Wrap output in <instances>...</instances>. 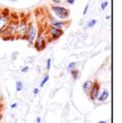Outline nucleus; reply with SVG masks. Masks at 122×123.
I'll list each match as a JSON object with an SVG mask.
<instances>
[{
  "label": "nucleus",
  "instance_id": "1",
  "mask_svg": "<svg viewBox=\"0 0 122 123\" xmlns=\"http://www.w3.org/2000/svg\"><path fill=\"white\" fill-rule=\"evenodd\" d=\"M18 23H19V18L18 17H14L11 16L10 22L8 23L6 30L1 33L0 36H2L4 40H15L16 38V33H17V27H18Z\"/></svg>",
  "mask_w": 122,
  "mask_h": 123
},
{
  "label": "nucleus",
  "instance_id": "2",
  "mask_svg": "<svg viewBox=\"0 0 122 123\" xmlns=\"http://www.w3.org/2000/svg\"><path fill=\"white\" fill-rule=\"evenodd\" d=\"M51 12L60 20H68L70 17V10L62 5H53L51 7Z\"/></svg>",
  "mask_w": 122,
  "mask_h": 123
},
{
  "label": "nucleus",
  "instance_id": "3",
  "mask_svg": "<svg viewBox=\"0 0 122 123\" xmlns=\"http://www.w3.org/2000/svg\"><path fill=\"white\" fill-rule=\"evenodd\" d=\"M49 42H50V40H49L48 35H46V32L43 30H40L39 35H37L36 40L34 42L33 46L36 49L37 51H43V50L46 48V45H48Z\"/></svg>",
  "mask_w": 122,
  "mask_h": 123
},
{
  "label": "nucleus",
  "instance_id": "4",
  "mask_svg": "<svg viewBox=\"0 0 122 123\" xmlns=\"http://www.w3.org/2000/svg\"><path fill=\"white\" fill-rule=\"evenodd\" d=\"M39 32H40V27L37 24L31 22L30 26H28V30H27V33L25 35V40L27 41V43L30 45H33L35 40H36L37 35H39Z\"/></svg>",
  "mask_w": 122,
  "mask_h": 123
},
{
  "label": "nucleus",
  "instance_id": "5",
  "mask_svg": "<svg viewBox=\"0 0 122 123\" xmlns=\"http://www.w3.org/2000/svg\"><path fill=\"white\" fill-rule=\"evenodd\" d=\"M30 19L27 17H23L22 19H19L18 27H17V33H16V38H25V35L27 33L28 26H30Z\"/></svg>",
  "mask_w": 122,
  "mask_h": 123
},
{
  "label": "nucleus",
  "instance_id": "6",
  "mask_svg": "<svg viewBox=\"0 0 122 123\" xmlns=\"http://www.w3.org/2000/svg\"><path fill=\"white\" fill-rule=\"evenodd\" d=\"M45 32H46V35H48V37L50 41H56V40L61 37L63 34V30L57 28V27L51 26V25H49L48 30L45 31Z\"/></svg>",
  "mask_w": 122,
  "mask_h": 123
},
{
  "label": "nucleus",
  "instance_id": "7",
  "mask_svg": "<svg viewBox=\"0 0 122 123\" xmlns=\"http://www.w3.org/2000/svg\"><path fill=\"white\" fill-rule=\"evenodd\" d=\"M10 18H11V15L9 14V11H7V10L0 11V35L6 30L8 23L10 22Z\"/></svg>",
  "mask_w": 122,
  "mask_h": 123
},
{
  "label": "nucleus",
  "instance_id": "8",
  "mask_svg": "<svg viewBox=\"0 0 122 123\" xmlns=\"http://www.w3.org/2000/svg\"><path fill=\"white\" fill-rule=\"evenodd\" d=\"M48 20L51 26H54L57 28H60V30H64L69 25V20H60V19L53 18V17H49Z\"/></svg>",
  "mask_w": 122,
  "mask_h": 123
},
{
  "label": "nucleus",
  "instance_id": "9",
  "mask_svg": "<svg viewBox=\"0 0 122 123\" xmlns=\"http://www.w3.org/2000/svg\"><path fill=\"white\" fill-rule=\"evenodd\" d=\"M100 92H101L100 82L94 81V84H93V86H92V88H90V89H89V92H88V96H89V98H90V101H93V102L96 101L97 96H98V94H100Z\"/></svg>",
  "mask_w": 122,
  "mask_h": 123
},
{
  "label": "nucleus",
  "instance_id": "10",
  "mask_svg": "<svg viewBox=\"0 0 122 123\" xmlns=\"http://www.w3.org/2000/svg\"><path fill=\"white\" fill-rule=\"evenodd\" d=\"M109 97H110V93H109V90H107V89H103L102 92H100V94H98V96H97L96 101L101 102V103H104V102H106L107 99H109Z\"/></svg>",
  "mask_w": 122,
  "mask_h": 123
},
{
  "label": "nucleus",
  "instance_id": "11",
  "mask_svg": "<svg viewBox=\"0 0 122 123\" xmlns=\"http://www.w3.org/2000/svg\"><path fill=\"white\" fill-rule=\"evenodd\" d=\"M93 84H94V81H93V80H89V79H87L86 81H84V84H83V90H84V93L88 94L89 89L92 88Z\"/></svg>",
  "mask_w": 122,
  "mask_h": 123
},
{
  "label": "nucleus",
  "instance_id": "12",
  "mask_svg": "<svg viewBox=\"0 0 122 123\" xmlns=\"http://www.w3.org/2000/svg\"><path fill=\"white\" fill-rule=\"evenodd\" d=\"M70 74H71V77L74 80H77L79 77H80V71L78 70V69H72L70 70Z\"/></svg>",
  "mask_w": 122,
  "mask_h": 123
},
{
  "label": "nucleus",
  "instance_id": "13",
  "mask_svg": "<svg viewBox=\"0 0 122 123\" xmlns=\"http://www.w3.org/2000/svg\"><path fill=\"white\" fill-rule=\"evenodd\" d=\"M23 87H24V84H23V81H16V90L17 92H22L23 90Z\"/></svg>",
  "mask_w": 122,
  "mask_h": 123
},
{
  "label": "nucleus",
  "instance_id": "14",
  "mask_svg": "<svg viewBox=\"0 0 122 123\" xmlns=\"http://www.w3.org/2000/svg\"><path fill=\"white\" fill-rule=\"evenodd\" d=\"M96 24H97V19H90V20L87 23V27H89V28H90V27H94Z\"/></svg>",
  "mask_w": 122,
  "mask_h": 123
},
{
  "label": "nucleus",
  "instance_id": "15",
  "mask_svg": "<svg viewBox=\"0 0 122 123\" xmlns=\"http://www.w3.org/2000/svg\"><path fill=\"white\" fill-rule=\"evenodd\" d=\"M48 80H49V75H45L44 78L42 79V81L40 82V87H41V88H42V87H44V85L48 82Z\"/></svg>",
  "mask_w": 122,
  "mask_h": 123
},
{
  "label": "nucleus",
  "instance_id": "16",
  "mask_svg": "<svg viewBox=\"0 0 122 123\" xmlns=\"http://www.w3.org/2000/svg\"><path fill=\"white\" fill-rule=\"evenodd\" d=\"M77 66H78L77 62H70V63L68 64V69H69V70H72V69H77Z\"/></svg>",
  "mask_w": 122,
  "mask_h": 123
},
{
  "label": "nucleus",
  "instance_id": "17",
  "mask_svg": "<svg viewBox=\"0 0 122 123\" xmlns=\"http://www.w3.org/2000/svg\"><path fill=\"white\" fill-rule=\"evenodd\" d=\"M51 66H52V59L51 58H49V59L46 60V64H45L46 70H50V69H51Z\"/></svg>",
  "mask_w": 122,
  "mask_h": 123
},
{
  "label": "nucleus",
  "instance_id": "18",
  "mask_svg": "<svg viewBox=\"0 0 122 123\" xmlns=\"http://www.w3.org/2000/svg\"><path fill=\"white\" fill-rule=\"evenodd\" d=\"M107 6H109V1H107V0L103 1V2L101 4V10H104V9H106Z\"/></svg>",
  "mask_w": 122,
  "mask_h": 123
},
{
  "label": "nucleus",
  "instance_id": "19",
  "mask_svg": "<svg viewBox=\"0 0 122 123\" xmlns=\"http://www.w3.org/2000/svg\"><path fill=\"white\" fill-rule=\"evenodd\" d=\"M88 9H89V5L87 4L85 6V8H84V11H83V15L85 16V15H87V12H88Z\"/></svg>",
  "mask_w": 122,
  "mask_h": 123
},
{
  "label": "nucleus",
  "instance_id": "20",
  "mask_svg": "<svg viewBox=\"0 0 122 123\" xmlns=\"http://www.w3.org/2000/svg\"><path fill=\"white\" fill-rule=\"evenodd\" d=\"M28 70H30V67H28V66H25V67L22 68V72H23V74H26V72H28Z\"/></svg>",
  "mask_w": 122,
  "mask_h": 123
},
{
  "label": "nucleus",
  "instance_id": "21",
  "mask_svg": "<svg viewBox=\"0 0 122 123\" xmlns=\"http://www.w3.org/2000/svg\"><path fill=\"white\" fill-rule=\"evenodd\" d=\"M64 2H66L67 5H74L75 2H76V0H64Z\"/></svg>",
  "mask_w": 122,
  "mask_h": 123
},
{
  "label": "nucleus",
  "instance_id": "22",
  "mask_svg": "<svg viewBox=\"0 0 122 123\" xmlns=\"http://www.w3.org/2000/svg\"><path fill=\"white\" fill-rule=\"evenodd\" d=\"M52 4L54 5H61V2H62V0H51Z\"/></svg>",
  "mask_w": 122,
  "mask_h": 123
},
{
  "label": "nucleus",
  "instance_id": "23",
  "mask_svg": "<svg viewBox=\"0 0 122 123\" xmlns=\"http://www.w3.org/2000/svg\"><path fill=\"white\" fill-rule=\"evenodd\" d=\"M39 93H40V89H39V88H34V89H33V94L35 95V96H36Z\"/></svg>",
  "mask_w": 122,
  "mask_h": 123
},
{
  "label": "nucleus",
  "instance_id": "24",
  "mask_svg": "<svg viewBox=\"0 0 122 123\" xmlns=\"http://www.w3.org/2000/svg\"><path fill=\"white\" fill-rule=\"evenodd\" d=\"M16 107H17V103H13L10 105V108H16Z\"/></svg>",
  "mask_w": 122,
  "mask_h": 123
},
{
  "label": "nucleus",
  "instance_id": "25",
  "mask_svg": "<svg viewBox=\"0 0 122 123\" xmlns=\"http://www.w3.org/2000/svg\"><path fill=\"white\" fill-rule=\"evenodd\" d=\"M2 108H4V104H2V102H1V99H0V112H1Z\"/></svg>",
  "mask_w": 122,
  "mask_h": 123
},
{
  "label": "nucleus",
  "instance_id": "26",
  "mask_svg": "<svg viewBox=\"0 0 122 123\" xmlns=\"http://www.w3.org/2000/svg\"><path fill=\"white\" fill-rule=\"evenodd\" d=\"M36 123H41V117H37L36 119Z\"/></svg>",
  "mask_w": 122,
  "mask_h": 123
},
{
  "label": "nucleus",
  "instance_id": "27",
  "mask_svg": "<svg viewBox=\"0 0 122 123\" xmlns=\"http://www.w3.org/2000/svg\"><path fill=\"white\" fill-rule=\"evenodd\" d=\"M97 123H107V122H106V121H98Z\"/></svg>",
  "mask_w": 122,
  "mask_h": 123
},
{
  "label": "nucleus",
  "instance_id": "28",
  "mask_svg": "<svg viewBox=\"0 0 122 123\" xmlns=\"http://www.w3.org/2000/svg\"><path fill=\"white\" fill-rule=\"evenodd\" d=\"M10 1H13V2H15V1H18V0H10Z\"/></svg>",
  "mask_w": 122,
  "mask_h": 123
},
{
  "label": "nucleus",
  "instance_id": "29",
  "mask_svg": "<svg viewBox=\"0 0 122 123\" xmlns=\"http://www.w3.org/2000/svg\"><path fill=\"white\" fill-rule=\"evenodd\" d=\"M0 120H1V113H0Z\"/></svg>",
  "mask_w": 122,
  "mask_h": 123
}]
</instances>
